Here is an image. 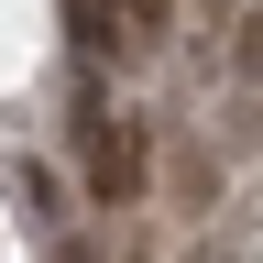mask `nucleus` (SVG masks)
I'll use <instances>...</instances> for the list:
<instances>
[{"label":"nucleus","instance_id":"f257e3e1","mask_svg":"<svg viewBox=\"0 0 263 263\" xmlns=\"http://www.w3.org/2000/svg\"><path fill=\"white\" fill-rule=\"evenodd\" d=\"M88 197L99 209H132L143 197V121H99L88 110Z\"/></svg>","mask_w":263,"mask_h":263},{"label":"nucleus","instance_id":"f03ea898","mask_svg":"<svg viewBox=\"0 0 263 263\" xmlns=\"http://www.w3.org/2000/svg\"><path fill=\"white\" fill-rule=\"evenodd\" d=\"M121 22H132V0H66V33H77V44H110Z\"/></svg>","mask_w":263,"mask_h":263},{"label":"nucleus","instance_id":"7ed1b4c3","mask_svg":"<svg viewBox=\"0 0 263 263\" xmlns=\"http://www.w3.org/2000/svg\"><path fill=\"white\" fill-rule=\"evenodd\" d=\"M164 186H176L186 209H209V197H219V164H209V154H176V164H164Z\"/></svg>","mask_w":263,"mask_h":263},{"label":"nucleus","instance_id":"20e7f679","mask_svg":"<svg viewBox=\"0 0 263 263\" xmlns=\"http://www.w3.org/2000/svg\"><path fill=\"white\" fill-rule=\"evenodd\" d=\"M230 77H241V88H263V0L241 11V33H230Z\"/></svg>","mask_w":263,"mask_h":263},{"label":"nucleus","instance_id":"39448f33","mask_svg":"<svg viewBox=\"0 0 263 263\" xmlns=\"http://www.w3.org/2000/svg\"><path fill=\"white\" fill-rule=\"evenodd\" d=\"M132 22H143V33H154V22H164V0H132Z\"/></svg>","mask_w":263,"mask_h":263},{"label":"nucleus","instance_id":"423d86ee","mask_svg":"<svg viewBox=\"0 0 263 263\" xmlns=\"http://www.w3.org/2000/svg\"><path fill=\"white\" fill-rule=\"evenodd\" d=\"M55 263H88V252H55Z\"/></svg>","mask_w":263,"mask_h":263}]
</instances>
